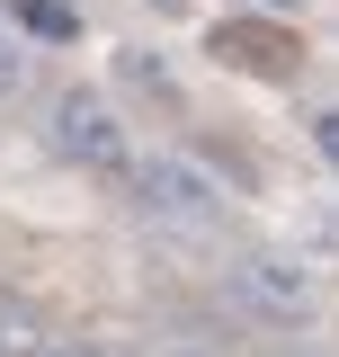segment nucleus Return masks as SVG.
Returning a JSON list of instances; mask_svg holds the SVG:
<instances>
[{
    "instance_id": "obj_1",
    "label": "nucleus",
    "mask_w": 339,
    "mask_h": 357,
    "mask_svg": "<svg viewBox=\"0 0 339 357\" xmlns=\"http://www.w3.org/2000/svg\"><path fill=\"white\" fill-rule=\"evenodd\" d=\"M126 188H134V206H143L152 223H170V232H214V223H223V188H214L197 161H179V152L134 161Z\"/></svg>"
},
{
    "instance_id": "obj_2",
    "label": "nucleus",
    "mask_w": 339,
    "mask_h": 357,
    "mask_svg": "<svg viewBox=\"0 0 339 357\" xmlns=\"http://www.w3.org/2000/svg\"><path fill=\"white\" fill-rule=\"evenodd\" d=\"M54 152L81 161V170H107V178L134 170V134L116 126V107L89 98V89H63V98H54Z\"/></svg>"
},
{
    "instance_id": "obj_3",
    "label": "nucleus",
    "mask_w": 339,
    "mask_h": 357,
    "mask_svg": "<svg viewBox=\"0 0 339 357\" xmlns=\"http://www.w3.org/2000/svg\"><path fill=\"white\" fill-rule=\"evenodd\" d=\"M232 295H241L259 321H312V277H303L286 250H250V259H232Z\"/></svg>"
},
{
    "instance_id": "obj_4",
    "label": "nucleus",
    "mask_w": 339,
    "mask_h": 357,
    "mask_svg": "<svg viewBox=\"0 0 339 357\" xmlns=\"http://www.w3.org/2000/svg\"><path fill=\"white\" fill-rule=\"evenodd\" d=\"M214 54H223V63H250L259 81H286L303 63L295 27H268V18H223V27H214Z\"/></svg>"
},
{
    "instance_id": "obj_5",
    "label": "nucleus",
    "mask_w": 339,
    "mask_h": 357,
    "mask_svg": "<svg viewBox=\"0 0 339 357\" xmlns=\"http://www.w3.org/2000/svg\"><path fill=\"white\" fill-rule=\"evenodd\" d=\"M45 349H54L45 312L27 304V295H9V286H0V357H45Z\"/></svg>"
},
{
    "instance_id": "obj_6",
    "label": "nucleus",
    "mask_w": 339,
    "mask_h": 357,
    "mask_svg": "<svg viewBox=\"0 0 339 357\" xmlns=\"http://www.w3.org/2000/svg\"><path fill=\"white\" fill-rule=\"evenodd\" d=\"M9 18H18L27 36H45V45H72V36H81V9H72V0H9Z\"/></svg>"
},
{
    "instance_id": "obj_7",
    "label": "nucleus",
    "mask_w": 339,
    "mask_h": 357,
    "mask_svg": "<svg viewBox=\"0 0 339 357\" xmlns=\"http://www.w3.org/2000/svg\"><path fill=\"white\" fill-rule=\"evenodd\" d=\"M18 89V45H9V27H0V98Z\"/></svg>"
},
{
    "instance_id": "obj_8",
    "label": "nucleus",
    "mask_w": 339,
    "mask_h": 357,
    "mask_svg": "<svg viewBox=\"0 0 339 357\" xmlns=\"http://www.w3.org/2000/svg\"><path fill=\"white\" fill-rule=\"evenodd\" d=\"M45 357H116V349H98V340H54Z\"/></svg>"
},
{
    "instance_id": "obj_9",
    "label": "nucleus",
    "mask_w": 339,
    "mask_h": 357,
    "mask_svg": "<svg viewBox=\"0 0 339 357\" xmlns=\"http://www.w3.org/2000/svg\"><path fill=\"white\" fill-rule=\"evenodd\" d=\"M312 143H322V152L339 161V116H322V126H312Z\"/></svg>"
},
{
    "instance_id": "obj_10",
    "label": "nucleus",
    "mask_w": 339,
    "mask_h": 357,
    "mask_svg": "<svg viewBox=\"0 0 339 357\" xmlns=\"http://www.w3.org/2000/svg\"><path fill=\"white\" fill-rule=\"evenodd\" d=\"M152 357H206V349H152Z\"/></svg>"
},
{
    "instance_id": "obj_11",
    "label": "nucleus",
    "mask_w": 339,
    "mask_h": 357,
    "mask_svg": "<svg viewBox=\"0 0 339 357\" xmlns=\"http://www.w3.org/2000/svg\"><path fill=\"white\" fill-rule=\"evenodd\" d=\"M259 9H295V0H259Z\"/></svg>"
}]
</instances>
